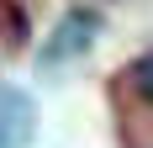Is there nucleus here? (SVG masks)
<instances>
[{
	"mask_svg": "<svg viewBox=\"0 0 153 148\" xmlns=\"http://www.w3.org/2000/svg\"><path fill=\"white\" fill-rule=\"evenodd\" d=\"M37 132V101L16 85H0V148H27Z\"/></svg>",
	"mask_w": 153,
	"mask_h": 148,
	"instance_id": "f257e3e1",
	"label": "nucleus"
},
{
	"mask_svg": "<svg viewBox=\"0 0 153 148\" xmlns=\"http://www.w3.org/2000/svg\"><path fill=\"white\" fill-rule=\"evenodd\" d=\"M127 90H132V95H137L143 106H153V53H143L137 64H127Z\"/></svg>",
	"mask_w": 153,
	"mask_h": 148,
	"instance_id": "7ed1b4c3",
	"label": "nucleus"
},
{
	"mask_svg": "<svg viewBox=\"0 0 153 148\" xmlns=\"http://www.w3.org/2000/svg\"><path fill=\"white\" fill-rule=\"evenodd\" d=\"M95 32H100V21H95L90 11H74V16H63V27L48 37V48H42V58L48 64H58V58H69V53H79V48L90 43Z\"/></svg>",
	"mask_w": 153,
	"mask_h": 148,
	"instance_id": "f03ea898",
	"label": "nucleus"
}]
</instances>
